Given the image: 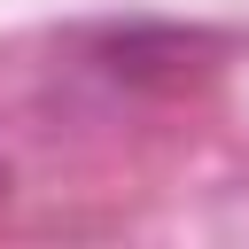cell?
Masks as SVG:
<instances>
[{"mask_svg": "<svg viewBox=\"0 0 249 249\" xmlns=\"http://www.w3.org/2000/svg\"><path fill=\"white\" fill-rule=\"evenodd\" d=\"M0 187H8V163H0Z\"/></svg>", "mask_w": 249, "mask_h": 249, "instance_id": "cell-1", "label": "cell"}]
</instances>
